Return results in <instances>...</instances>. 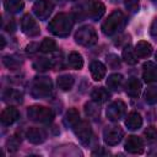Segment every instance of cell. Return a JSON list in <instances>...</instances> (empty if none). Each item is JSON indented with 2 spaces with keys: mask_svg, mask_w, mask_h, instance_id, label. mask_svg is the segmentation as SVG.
Returning <instances> with one entry per match:
<instances>
[{
  "mask_svg": "<svg viewBox=\"0 0 157 157\" xmlns=\"http://www.w3.org/2000/svg\"><path fill=\"white\" fill-rule=\"evenodd\" d=\"M74 26V17L66 12H59L53 17V20L48 25V29L50 33L58 37H66L71 32Z\"/></svg>",
  "mask_w": 157,
  "mask_h": 157,
  "instance_id": "6da1fadb",
  "label": "cell"
},
{
  "mask_svg": "<svg viewBox=\"0 0 157 157\" xmlns=\"http://www.w3.org/2000/svg\"><path fill=\"white\" fill-rule=\"evenodd\" d=\"M125 26V16L121 11L115 10L113 11L102 23V32L105 36H113L120 32Z\"/></svg>",
  "mask_w": 157,
  "mask_h": 157,
  "instance_id": "7a4b0ae2",
  "label": "cell"
},
{
  "mask_svg": "<svg viewBox=\"0 0 157 157\" xmlns=\"http://www.w3.org/2000/svg\"><path fill=\"white\" fill-rule=\"evenodd\" d=\"M53 82L48 76H37L31 85V94L34 98H47L52 94Z\"/></svg>",
  "mask_w": 157,
  "mask_h": 157,
  "instance_id": "3957f363",
  "label": "cell"
},
{
  "mask_svg": "<svg viewBox=\"0 0 157 157\" xmlns=\"http://www.w3.org/2000/svg\"><path fill=\"white\" fill-rule=\"evenodd\" d=\"M27 117L29 120L36 121V123H42V124H47L50 123L54 118V112L48 108V107H43V105H31L27 109Z\"/></svg>",
  "mask_w": 157,
  "mask_h": 157,
  "instance_id": "277c9868",
  "label": "cell"
},
{
  "mask_svg": "<svg viewBox=\"0 0 157 157\" xmlns=\"http://www.w3.org/2000/svg\"><path fill=\"white\" fill-rule=\"evenodd\" d=\"M97 39L98 37L96 29L88 25L80 27L75 33V42L83 47H92L93 44L97 43Z\"/></svg>",
  "mask_w": 157,
  "mask_h": 157,
  "instance_id": "5b68a950",
  "label": "cell"
},
{
  "mask_svg": "<svg viewBox=\"0 0 157 157\" xmlns=\"http://www.w3.org/2000/svg\"><path fill=\"white\" fill-rule=\"evenodd\" d=\"M124 137V131L119 125H109L103 130V140L108 146L118 145Z\"/></svg>",
  "mask_w": 157,
  "mask_h": 157,
  "instance_id": "8992f818",
  "label": "cell"
},
{
  "mask_svg": "<svg viewBox=\"0 0 157 157\" xmlns=\"http://www.w3.org/2000/svg\"><path fill=\"white\" fill-rule=\"evenodd\" d=\"M126 113V105L123 101L118 99V101H113L112 103L108 104L105 114L107 118L110 121H119Z\"/></svg>",
  "mask_w": 157,
  "mask_h": 157,
  "instance_id": "52a82bcc",
  "label": "cell"
},
{
  "mask_svg": "<svg viewBox=\"0 0 157 157\" xmlns=\"http://www.w3.org/2000/svg\"><path fill=\"white\" fill-rule=\"evenodd\" d=\"M74 132L82 145H88L92 139V129L87 120H80L74 128Z\"/></svg>",
  "mask_w": 157,
  "mask_h": 157,
  "instance_id": "ba28073f",
  "label": "cell"
},
{
  "mask_svg": "<svg viewBox=\"0 0 157 157\" xmlns=\"http://www.w3.org/2000/svg\"><path fill=\"white\" fill-rule=\"evenodd\" d=\"M54 5L50 0H37L33 5V13L39 20H47L53 12Z\"/></svg>",
  "mask_w": 157,
  "mask_h": 157,
  "instance_id": "9c48e42d",
  "label": "cell"
},
{
  "mask_svg": "<svg viewBox=\"0 0 157 157\" xmlns=\"http://www.w3.org/2000/svg\"><path fill=\"white\" fill-rule=\"evenodd\" d=\"M21 28H22V32L28 37H36L40 33V29H39V26H38L37 21L31 15H25L22 17Z\"/></svg>",
  "mask_w": 157,
  "mask_h": 157,
  "instance_id": "30bf717a",
  "label": "cell"
},
{
  "mask_svg": "<svg viewBox=\"0 0 157 157\" xmlns=\"http://www.w3.org/2000/svg\"><path fill=\"white\" fill-rule=\"evenodd\" d=\"M27 140L33 145H40L47 140V132L40 128H29L26 132Z\"/></svg>",
  "mask_w": 157,
  "mask_h": 157,
  "instance_id": "8fae6325",
  "label": "cell"
},
{
  "mask_svg": "<svg viewBox=\"0 0 157 157\" xmlns=\"http://www.w3.org/2000/svg\"><path fill=\"white\" fill-rule=\"evenodd\" d=\"M125 150L130 153H142L144 152V142L142 140L136 136V135H130L128 136L126 141H125Z\"/></svg>",
  "mask_w": 157,
  "mask_h": 157,
  "instance_id": "7c38bea8",
  "label": "cell"
},
{
  "mask_svg": "<svg viewBox=\"0 0 157 157\" xmlns=\"http://www.w3.org/2000/svg\"><path fill=\"white\" fill-rule=\"evenodd\" d=\"M142 78L146 83L157 82V65L152 61H147L142 66Z\"/></svg>",
  "mask_w": 157,
  "mask_h": 157,
  "instance_id": "4fadbf2b",
  "label": "cell"
},
{
  "mask_svg": "<svg viewBox=\"0 0 157 157\" xmlns=\"http://www.w3.org/2000/svg\"><path fill=\"white\" fill-rule=\"evenodd\" d=\"M20 118V113L17 110V108L10 105L7 108H5L2 112H1V115H0V120L2 123V125H12L15 121H17Z\"/></svg>",
  "mask_w": 157,
  "mask_h": 157,
  "instance_id": "5bb4252c",
  "label": "cell"
},
{
  "mask_svg": "<svg viewBox=\"0 0 157 157\" xmlns=\"http://www.w3.org/2000/svg\"><path fill=\"white\" fill-rule=\"evenodd\" d=\"M90 71H91L92 78L94 81H101L107 74V67L103 63H101L98 60H94L90 65Z\"/></svg>",
  "mask_w": 157,
  "mask_h": 157,
  "instance_id": "9a60e30c",
  "label": "cell"
},
{
  "mask_svg": "<svg viewBox=\"0 0 157 157\" xmlns=\"http://www.w3.org/2000/svg\"><path fill=\"white\" fill-rule=\"evenodd\" d=\"M141 88H142L141 82L136 77H130L128 80L126 85H125V92H126V94L130 96V97H132V98H136V97L140 96Z\"/></svg>",
  "mask_w": 157,
  "mask_h": 157,
  "instance_id": "2e32d148",
  "label": "cell"
},
{
  "mask_svg": "<svg viewBox=\"0 0 157 157\" xmlns=\"http://www.w3.org/2000/svg\"><path fill=\"white\" fill-rule=\"evenodd\" d=\"M125 125L129 130H137L142 126V117L137 112H130L125 119Z\"/></svg>",
  "mask_w": 157,
  "mask_h": 157,
  "instance_id": "e0dca14e",
  "label": "cell"
},
{
  "mask_svg": "<svg viewBox=\"0 0 157 157\" xmlns=\"http://www.w3.org/2000/svg\"><path fill=\"white\" fill-rule=\"evenodd\" d=\"M88 10H90L88 12H90L91 18L94 20V21H98V20L104 15V12H105V6H104V4H103L102 1L94 0V1H92V4H91V6H90Z\"/></svg>",
  "mask_w": 157,
  "mask_h": 157,
  "instance_id": "ac0fdd59",
  "label": "cell"
},
{
  "mask_svg": "<svg viewBox=\"0 0 157 157\" xmlns=\"http://www.w3.org/2000/svg\"><path fill=\"white\" fill-rule=\"evenodd\" d=\"M135 53L137 58H148L152 54V45L146 40H140L135 45Z\"/></svg>",
  "mask_w": 157,
  "mask_h": 157,
  "instance_id": "d6986e66",
  "label": "cell"
},
{
  "mask_svg": "<svg viewBox=\"0 0 157 157\" xmlns=\"http://www.w3.org/2000/svg\"><path fill=\"white\" fill-rule=\"evenodd\" d=\"M123 82H124V77L121 74H112L107 78V86L113 91H119L123 86Z\"/></svg>",
  "mask_w": 157,
  "mask_h": 157,
  "instance_id": "ffe728a7",
  "label": "cell"
},
{
  "mask_svg": "<svg viewBox=\"0 0 157 157\" xmlns=\"http://www.w3.org/2000/svg\"><path fill=\"white\" fill-rule=\"evenodd\" d=\"M56 83H58V87L61 91H70L72 88L74 83H75V80H74V76L72 75L65 74V75H61V76L58 77Z\"/></svg>",
  "mask_w": 157,
  "mask_h": 157,
  "instance_id": "44dd1931",
  "label": "cell"
},
{
  "mask_svg": "<svg viewBox=\"0 0 157 157\" xmlns=\"http://www.w3.org/2000/svg\"><path fill=\"white\" fill-rule=\"evenodd\" d=\"M91 97H92V99H93L94 102H97V103L101 104V103L107 102V101L110 98V93H109L104 87H96V88L92 91Z\"/></svg>",
  "mask_w": 157,
  "mask_h": 157,
  "instance_id": "7402d4cb",
  "label": "cell"
},
{
  "mask_svg": "<svg viewBox=\"0 0 157 157\" xmlns=\"http://www.w3.org/2000/svg\"><path fill=\"white\" fill-rule=\"evenodd\" d=\"M25 7L23 0H4V9L10 13H17Z\"/></svg>",
  "mask_w": 157,
  "mask_h": 157,
  "instance_id": "603a6c76",
  "label": "cell"
},
{
  "mask_svg": "<svg viewBox=\"0 0 157 157\" xmlns=\"http://www.w3.org/2000/svg\"><path fill=\"white\" fill-rule=\"evenodd\" d=\"M67 63H69V66L71 69H75V70H80L82 69L83 66V59H82V55L77 52H71L67 56Z\"/></svg>",
  "mask_w": 157,
  "mask_h": 157,
  "instance_id": "cb8c5ba5",
  "label": "cell"
},
{
  "mask_svg": "<svg viewBox=\"0 0 157 157\" xmlns=\"http://www.w3.org/2000/svg\"><path fill=\"white\" fill-rule=\"evenodd\" d=\"M2 98L7 103H21L23 101L22 93L16 91V90H6L2 94Z\"/></svg>",
  "mask_w": 157,
  "mask_h": 157,
  "instance_id": "d4e9b609",
  "label": "cell"
},
{
  "mask_svg": "<svg viewBox=\"0 0 157 157\" xmlns=\"http://www.w3.org/2000/svg\"><path fill=\"white\" fill-rule=\"evenodd\" d=\"M65 124L70 128H74L78 121H80V113L76 108H70L66 114H65V119H64Z\"/></svg>",
  "mask_w": 157,
  "mask_h": 157,
  "instance_id": "484cf974",
  "label": "cell"
},
{
  "mask_svg": "<svg viewBox=\"0 0 157 157\" xmlns=\"http://www.w3.org/2000/svg\"><path fill=\"white\" fill-rule=\"evenodd\" d=\"M85 113L88 118H93V119H97L99 117V113H101V108H99V103L94 102L92 99V102H87L85 104Z\"/></svg>",
  "mask_w": 157,
  "mask_h": 157,
  "instance_id": "4316f807",
  "label": "cell"
},
{
  "mask_svg": "<svg viewBox=\"0 0 157 157\" xmlns=\"http://www.w3.org/2000/svg\"><path fill=\"white\" fill-rule=\"evenodd\" d=\"M123 59L129 65H135L137 63V56L135 53V49H132L131 45H125L123 49Z\"/></svg>",
  "mask_w": 157,
  "mask_h": 157,
  "instance_id": "83f0119b",
  "label": "cell"
},
{
  "mask_svg": "<svg viewBox=\"0 0 157 157\" xmlns=\"http://www.w3.org/2000/svg\"><path fill=\"white\" fill-rule=\"evenodd\" d=\"M52 65H53V64H52V60H49V59H47V58H38V59L34 60L33 64H32L33 69L37 70V71H47V70H49V67H50Z\"/></svg>",
  "mask_w": 157,
  "mask_h": 157,
  "instance_id": "f1b7e54d",
  "label": "cell"
},
{
  "mask_svg": "<svg viewBox=\"0 0 157 157\" xmlns=\"http://www.w3.org/2000/svg\"><path fill=\"white\" fill-rule=\"evenodd\" d=\"M2 63L10 70H15V69H17L22 64V61L18 58L13 56V55H6V56H4L2 58Z\"/></svg>",
  "mask_w": 157,
  "mask_h": 157,
  "instance_id": "f546056e",
  "label": "cell"
},
{
  "mask_svg": "<svg viewBox=\"0 0 157 157\" xmlns=\"http://www.w3.org/2000/svg\"><path fill=\"white\" fill-rule=\"evenodd\" d=\"M56 49V43L52 38H44L40 43V50L43 53H53Z\"/></svg>",
  "mask_w": 157,
  "mask_h": 157,
  "instance_id": "4dcf8cb0",
  "label": "cell"
},
{
  "mask_svg": "<svg viewBox=\"0 0 157 157\" xmlns=\"http://www.w3.org/2000/svg\"><path fill=\"white\" fill-rule=\"evenodd\" d=\"M145 101L148 104L157 103V86H151L145 92Z\"/></svg>",
  "mask_w": 157,
  "mask_h": 157,
  "instance_id": "1f68e13d",
  "label": "cell"
},
{
  "mask_svg": "<svg viewBox=\"0 0 157 157\" xmlns=\"http://www.w3.org/2000/svg\"><path fill=\"white\" fill-rule=\"evenodd\" d=\"M144 135H145V139L147 142H156L157 141V129L155 126H148L145 130Z\"/></svg>",
  "mask_w": 157,
  "mask_h": 157,
  "instance_id": "d6a6232c",
  "label": "cell"
},
{
  "mask_svg": "<svg viewBox=\"0 0 157 157\" xmlns=\"http://www.w3.org/2000/svg\"><path fill=\"white\" fill-rule=\"evenodd\" d=\"M20 142H21V139H18V137H16V136H11V137L7 140V142H6L7 150H9L10 152L17 151V148H18V146H20Z\"/></svg>",
  "mask_w": 157,
  "mask_h": 157,
  "instance_id": "836d02e7",
  "label": "cell"
},
{
  "mask_svg": "<svg viewBox=\"0 0 157 157\" xmlns=\"http://www.w3.org/2000/svg\"><path fill=\"white\" fill-rule=\"evenodd\" d=\"M124 5H125L126 10H128L130 13H135V12H137V10H139L140 0H125V1H124Z\"/></svg>",
  "mask_w": 157,
  "mask_h": 157,
  "instance_id": "e575fe53",
  "label": "cell"
},
{
  "mask_svg": "<svg viewBox=\"0 0 157 157\" xmlns=\"http://www.w3.org/2000/svg\"><path fill=\"white\" fill-rule=\"evenodd\" d=\"M107 63H108V66L110 69H118V67H120V59L115 54H108Z\"/></svg>",
  "mask_w": 157,
  "mask_h": 157,
  "instance_id": "d590c367",
  "label": "cell"
},
{
  "mask_svg": "<svg viewBox=\"0 0 157 157\" xmlns=\"http://www.w3.org/2000/svg\"><path fill=\"white\" fill-rule=\"evenodd\" d=\"M150 34H151V37L157 42V17L153 20V22H152V25H151V27H150Z\"/></svg>",
  "mask_w": 157,
  "mask_h": 157,
  "instance_id": "8d00e7d4",
  "label": "cell"
},
{
  "mask_svg": "<svg viewBox=\"0 0 157 157\" xmlns=\"http://www.w3.org/2000/svg\"><path fill=\"white\" fill-rule=\"evenodd\" d=\"M92 155H93V156H99V155H110V152H109V151H107V150H104L103 147H99L97 151H93V152H92Z\"/></svg>",
  "mask_w": 157,
  "mask_h": 157,
  "instance_id": "74e56055",
  "label": "cell"
},
{
  "mask_svg": "<svg viewBox=\"0 0 157 157\" xmlns=\"http://www.w3.org/2000/svg\"><path fill=\"white\" fill-rule=\"evenodd\" d=\"M33 48H40V45H38L37 43H31L29 45H27V52L28 53H34L37 49H33Z\"/></svg>",
  "mask_w": 157,
  "mask_h": 157,
  "instance_id": "f35d334b",
  "label": "cell"
},
{
  "mask_svg": "<svg viewBox=\"0 0 157 157\" xmlns=\"http://www.w3.org/2000/svg\"><path fill=\"white\" fill-rule=\"evenodd\" d=\"M6 31H7V32H13V31H15V22H13V21H10V23H9L7 27H6Z\"/></svg>",
  "mask_w": 157,
  "mask_h": 157,
  "instance_id": "ab89813d",
  "label": "cell"
},
{
  "mask_svg": "<svg viewBox=\"0 0 157 157\" xmlns=\"http://www.w3.org/2000/svg\"><path fill=\"white\" fill-rule=\"evenodd\" d=\"M0 42H1L0 48H1V49H4V47H5V38H4V37H0Z\"/></svg>",
  "mask_w": 157,
  "mask_h": 157,
  "instance_id": "60d3db41",
  "label": "cell"
},
{
  "mask_svg": "<svg viewBox=\"0 0 157 157\" xmlns=\"http://www.w3.org/2000/svg\"><path fill=\"white\" fill-rule=\"evenodd\" d=\"M151 1H152V2H157V0H151Z\"/></svg>",
  "mask_w": 157,
  "mask_h": 157,
  "instance_id": "b9f144b4",
  "label": "cell"
},
{
  "mask_svg": "<svg viewBox=\"0 0 157 157\" xmlns=\"http://www.w3.org/2000/svg\"><path fill=\"white\" fill-rule=\"evenodd\" d=\"M155 56H156V61H157V53H156V55H155Z\"/></svg>",
  "mask_w": 157,
  "mask_h": 157,
  "instance_id": "7bdbcfd3",
  "label": "cell"
},
{
  "mask_svg": "<svg viewBox=\"0 0 157 157\" xmlns=\"http://www.w3.org/2000/svg\"><path fill=\"white\" fill-rule=\"evenodd\" d=\"M70 1H75V0H70Z\"/></svg>",
  "mask_w": 157,
  "mask_h": 157,
  "instance_id": "ee69618b",
  "label": "cell"
}]
</instances>
